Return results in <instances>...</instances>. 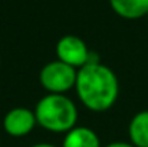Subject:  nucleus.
Masks as SVG:
<instances>
[{
  "mask_svg": "<svg viewBox=\"0 0 148 147\" xmlns=\"http://www.w3.org/2000/svg\"><path fill=\"white\" fill-rule=\"evenodd\" d=\"M33 111L38 126L50 133L66 134L78 123V107L66 94H46Z\"/></svg>",
  "mask_w": 148,
  "mask_h": 147,
  "instance_id": "f03ea898",
  "label": "nucleus"
},
{
  "mask_svg": "<svg viewBox=\"0 0 148 147\" xmlns=\"http://www.w3.org/2000/svg\"><path fill=\"white\" fill-rule=\"evenodd\" d=\"M38 126L35 111L25 107L9 110L3 117V128L12 137H25Z\"/></svg>",
  "mask_w": 148,
  "mask_h": 147,
  "instance_id": "39448f33",
  "label": "nucleus"
},
{
  "mask_svg": "<svg viewBox=\"0 0 148 147\" xmlns=\"http://www.w3.org/2000/svg\"><path fill=\"white\" fill-rule=\"evenodd\" d=\"M0 63H1V58H0Z\"/></svg>",
  "mask_w": 148,
  "mask_h": 147,
  "instance_id": "9b49d317",
  "label": "nucleus"
},
{
  "mask_svg": "<svg viewBox=\"0 0 148 147\" xmlns=\"http://www.w3.org/2000/svg\"><path fill=\"white\" fill-rule=\"evenodd\" d=\"M30 147H58V146L50 144V143H36V144H33V146H30Z\"/></svg>",
  "mask_w": 148,
  "mask_h": 147,
  "instance_id": "9d476101",
  "label": "nucleus"
},
{
  "mask_svg": "<svg viewBox=\"0 0 148 147\" xmlns=\"http://www.w3.org/2000/svg\"><path fill=\"white\" fill-rule=\"evenodd\" d=\"M111 9L122 19L135 20L147 16L148 0H109Z\"/></svg>",
  "mask_w": 148,
  "mask_h": 147,
  "instance_id": "0eeeda50",
  "label": "nucleus"
},
{
  "mask_svg": "<svg viewBox=\"0 0 148 147\" xmlns=\"http://www.w3.org/2000/svg\"><path fill=\"white\" fill-rule=\"evenodd\" d=\"M130 143L135 147H148V110L138 111L128 126Z\"/></svg>",
  "mask_w": 148,
  "mask_h": 147,
  "instance_id": "6e6552de",
  "label": "nucleus"
},
{
  "mask_svg": "<svg viewBox=\"0 0 148 147\" xmlns=\"http://www.w3.org/2000/svg\"><path fill=\"white\" fill-rule=\"evenodd\" d=\"M78 69L60 61H50L42 66L39 82L48 94H68L75 90Z\"/></svg>",
  "mask_w": 148,
  "mask_h": 147,
  "instance_id": "7ed1b4c3",
  "label": "nucleus"
},
{
  "mask_svg": "<svg viewBox=\"0 0 148 147\" xmlns=\"http://www.w3.org/2000/svg\"><path fill=\"white\" fill-rule=\"evenodd\" d=\"M55 53L58 61L71 65L76 69L85 66L88 62L92 61L94 56V53L88 49L85 41L75 35L62 36L55 46Z\"/></svg>",
  "mask_w": 148,
  "mask_h": 147,
  "instance_id": "20e7f679",
  "label": "nucleus"
},
{
  "mask_svg": "<svg viewBox=\"0 0 148 147\" xmlns=\"http://www.w3.org/2000/svg\"><path fill=\"white\" fill-rule=\"evenodd\" d=\"M105 147H135V146H132L128 141H112V143L106 144Z\"/></svg>",
  "mask_w": 148,
  "mask_h": 147,
  "instance_id": "1a4fd4ad",
  "label": "nucleus"
},
{
  "mask_svg": "<svg viewBox=\"0 0 148 147\" xmlns=\"http://www.w3.org/2000/svg\"><path fill=\"white\" fill-rule=\"evenodd\" d=\"M147 19H148V13H147Z\"/></svg>",
  "mask_w": 148,
  "mask_h": 147,
  "instance_id": "f8f14e48",
  "label": "nucleus"
},
{
  "mask_svg": "<svg viewBox=\"0 0 148 147\" xmlns=\"http://www.w3.org/2000/svg\"><path fill=\"white\" fill-rule=\"evenodd\" d=\"M62 147H102L98 134L86 127V126H76L71 131H68L63 137Z\"/></svg>",
  "mask_w": 148,
  "mask_h": 147,
  "instance_id": "423d86ee",
  "label": "nucleus"
},
{
  "mask_svg": "<svg viewBox=\"0 0 148 147\" xmlns=\"http://www.w3.org/2000/svg\"><path fill=\"white\" fill-rule=\"evenodd\" d=\"M75 91L85 108L103 112L115 105L119 95V81L109 66L92 59L78 69Z\"/></svg>",
  "mask_w": 148,
  "mask_h": 147,
  "instance_id": "f257e3e1",
  "label": "nucleus"
}]
</instances>
